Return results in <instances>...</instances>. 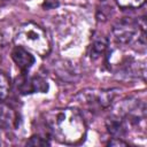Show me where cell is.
<instances>
[{
  "mask_svg": "<svg viewBox=\"0 0 147 147\" xmlns=\"http://www.w3.org/2000/svg\"><path fill=\"white\" fill-rule=\"evenodd\" d=\"M139 22H136L130 17H125L114 26L113 34L117 42L129 44L136 38L137 33H139Z\"/></svg>",
  "mask_w": 147,
  "mask_h": 147,
  "instance_id": "277c9868",
  "label": "cell"
},
{
  "mask_svg": "<svg viewBox=\"0 0 147 147\" xmlns=\"http://www.w3.org/2000/svg\"><path fill=\"white\" fill-rule=\"evenodd\" d=\"M10 91V80L8 76L3 72H0V101H3Z\"/></svg>",
  "mask_w": 147,
  "mask_h": 147,
  "instance_id": "30bf717a",
  "label": "cell"
},
{
  "mask_svg": "<svg viewBox=\"0 0 147 147\" xmlns=\"http://www.w3.org/2000/svg\"><path fill=\"white\" fill-rule=\"evenodd\" d=\"M108 47V39L105 38V37H101V38H98L95 39L92 45L90 46V51H88V55L92 60H96L99 59L107 49Z\"/></svg>",
  "mask_w": 147,
  "mask_h": 147,
  "instance_id": "9c48e42d",
  "label": "cell"
},
{
  "mask_svg": "<svg viewBox=\"0 0 147 147\" xmlns=\"http://www.w3.org/2000/svg\"><path fill=\"white\" fill-rule=\"evenodd\" d=\"M45 122L51 134L63 144H78L84 139L86 133L85 121L76 108L53 109L46 114Z\"/></svg>",
  "mask_w": 147,
  "mask_h": 147,
  "instance_id": "6da1fadb",
  "label": "cell"
},
{
  "mask_svg": "<svg viewBox=\"0 0 147 147\" xmlns=\"http://www.w3.org/2000/svg\"><path fill=\"white\" fill-rule=\"evenodd\" d=\"M16 88L21 94H31L36 92H47L48 84L39 76L28 77L23 75L16 79Z\"/></svg>",
  "mask_w": 147,
  "mask_h": 147,
  "instance_id": "5b68a950",
  "label": "cell"
},
{
  "mask_svg": "<svg viewBox=\"0 0 147 147\" xmlns=\"http://www.w3.org/2000/svg\"><path fill=\"white\" fill-rule=\"evenodd\" d=\"M14 41L17 46L30 49L40 56H46L51 51V44L46 31L33 22L23 23L16 30Z\"/></svg>",
  "mask_w": 147,
  "mask_h": 147,
  "instance_id": "7a4b0ae2",
  "label": "cell"
},
{
  "mask_svg": "<svg viewBox=\"0 0 147 147\" xmlns=\"http://www.w3.org/2000/svg\"><path fill=\"white\" fill-rule=\"evenodd\" d=\"M117 6L123 9H133L141 7L146 0H115Z\"/></svg>",
  "mask_w": 147,
  "mask_h": 147,
  "instance_id": "8fae6325",
  "label": "cell"
},
{
  "mask_svg": "<svg viewBox=\"0 0 147 147\" xmlns=\"http://www.w3.org/2000/svg\"><path fill=\"white\" fill-rule=\"evenodd\" d=\"M116 94V90H84L80 91L76 96L75 101L78 105L92 108V109H102L110 106Z\"/></svg>",
  "mask_w": 147,
  "mask_h": 147,
  "instance_id": "3957f363",
  "label": "cell"
},
{
  "mask_svg": "<svg viewBox=\"0 0 147 147\" xmlns=\"http://www.w3.org/2000/svg\"><path fill=\"white\" fill-rule=\"evenodd\" d=\"M106 126H107V130L108 132L116 137V138H119L125 134V124H124V119H122V117L117 116V115H114L113 117L108 118L106 121Z\"/></svg>",
  "mask_w": 147,
  "mask_h": 147,
  "instance_id": "ba28073f",
  "label": "cell"
},
{
  "mask_svg": "<svg viewBox=\"0 0 147 147\" xmlns=\"http://www.w3.org/2000/svg\"><path fill=\"white\" fill-rule=\"evenodd\" d=\"M28 146H46L49 145V141H47L46 139L39 137V136H32L28 141H26Z\"/></svg>",
  "mask_w": 147,
  "mask_h": 147,
  "instance_id": "7c38bea8",
  "label": "cell"
},
{
  "mask_svg": "<svg viewBox=\"0 0 147 147\" xmlns=\"http://www.w3.org/2000/svg\"><path fill=\"white\" fill-rule=\"evenodd\" d=\"M108 145L109 146H126L127 144L125 141H123L122 139H119V138H113V140H110L108 142Z\"/></svg>",
  "mask_w": 147,
  "mask_h": 147,
  "instance_id": "4fadbf2b",
  "label": "cell"
},
{
  "mask_svg": "<svg viewBox=\"0 0 147 147\" xmlns=\"http://www.w3.org/2000/svg\"><path fill=\"white\" fill-rule=\"evenodd\" d=\"M11 59L23 72L28 71L34 63V56L26 48L17 45L11 51Z\"/></svg>",
  "mask_w": 147,
  "mask_h": 147,
  "instance_id": "8992f818",
  "label": "cell"
},
{
  "mask_svg": "<svg viewBox=\"0 0 147 147\" xmlns=\"http://www.w3.org/2000/svg\"><path fill=\"white\" fill-rule=\"evenodd\" d=\"M0 144H1V134H0Z\"/></svg>",
  "mask_w": 147,
  "mask_h": 147,
  "instance_id": "5bb4252c",
  "label": "cell"
},
{
  "mask_svg": "<svg viewBox=\"0 0 147 147\" xmlns=\"http://www.w3.org/2000/svg\"><path fill=\"white\" fill-rule=\"evenodd\" d=\"M16 114L7 105L0 101V127L1 129H11L16 125Z\"/></svg>",
  "mask_w": 147,
  "mask_h": 147,
  "instance_id": "52a82bcc",
  "label": "cell"
}]
</instances>
